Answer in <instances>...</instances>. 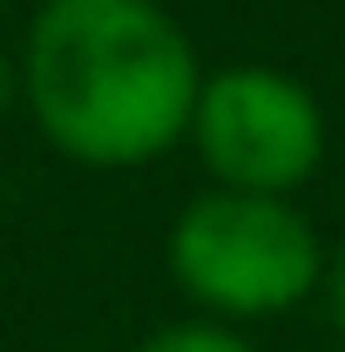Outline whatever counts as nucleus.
<instances>
[{
  "mask_svg": "<svg viewBox=\"0 0 345 352\" xmlns=\"http://www.w3.org/2000/svg\"><path fill=\"white\" fill-rule=\"evenodd\" d=\"M21 102L82 170H142L190 135L203 61L163 0H41L14 54Z\"/></svg>",
  "mask_w": 345,
  "mask_h": 352,
  "instance_id": "obj_1",
  "label": "nucleus"
},
{
  "mask_svg": "<svg viewBox=\"0 0 345 352\" xmlns=\"http://www.w3.org/2000/svg\"><path fill=\"white\" fill-rule=\"evenodd\" d=\"M170 278L210 318H278L325 285V244L291 197L203 190L170 223Z\"/></svg>",
  "mask_w": 345,
  "mask_h": 352,
  "instance_id": "obj_2",
  "label": "nucleus"
},
{
  "mask_svg": "<svg viewBox=\"0 0 345 352\" xmlns=\"http://www.w3.org/2000/svg\"><path fill=\"white\" fill-rule=\"evenodd\" d=\"M190 142L216 190L291 197L325 163V109L298 75L271 61H237L197 82Z\"/></svg>",
  "mask_w": 345,
  "mask_h": 352,
  "instance_id": "obj_3",
  "label": "nucleus"
},
{
  "mask_svg": "<svg viewBox=\"0 0 345 352\" xmlns=\"http://www.w3.org/2000/svg\"><path fill=\"white\" fill-rule=\"evenodd\" d=\"M135 352H258V346L223 318H176V325H156Z\"/></svg>",
  "mask_w": 345,
  "mask_h": 352,
  "instance_id": "obj_4",
  "label": "nucleus"
},
{
  "mask_svg": "<svg viewBox=\"0 0 345 352\" xmlns=\"http://www.w3.org/2000/svg\"><path fill=\"white\" fill-rule=\"evenodd\" d=\"M325 305H332V325H339V339H345V244L325 258Z\"/></svg>",
  "mask_w": 345,
  "mask_h": 352,
  "instance_id": "obj_5",
  "label": "nucleus"
},
{
  "mask_svg": "<svg viewBox=\"0 0 345 352\" xmlns=\"http://www.w3.org/2000/svg\"><path fill=\"white\" fill-rule=\"evenodd\" d=\"M14 102H21V68H14V54L0 47V116H7Z\"/></svg>",
  "mask_w": 345,
  "mask_h": 352,
  "instance_id": "obj_6",
  "label": "nucleus"
}]
</instances>
